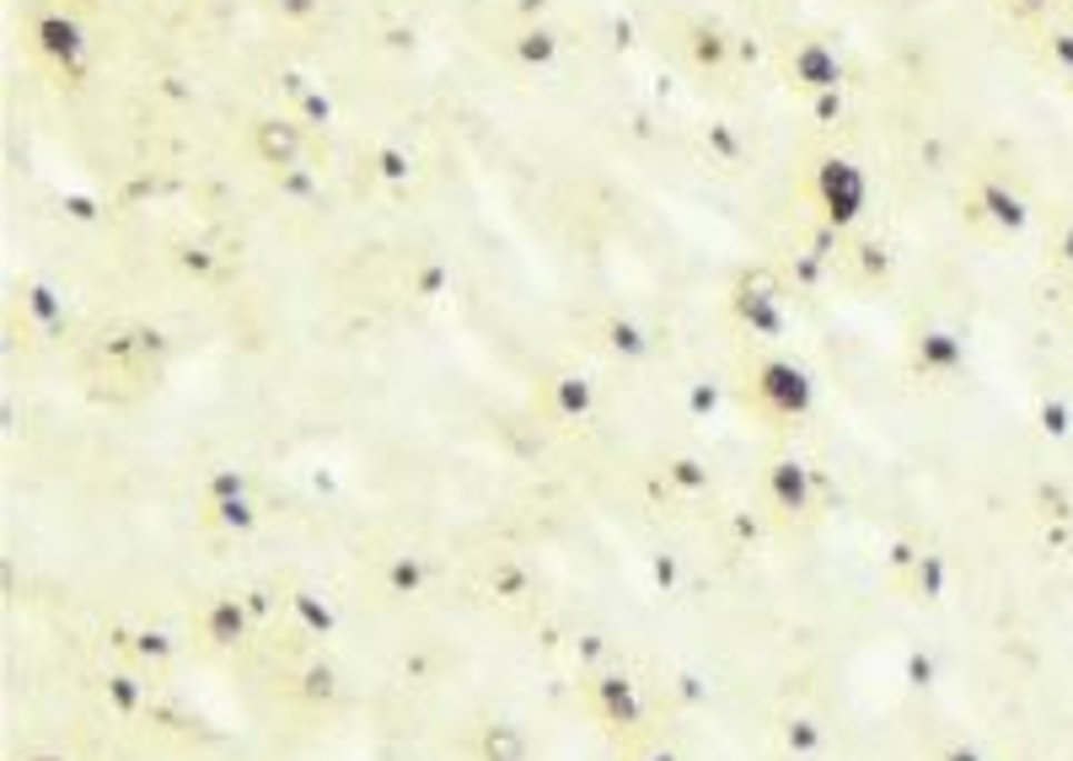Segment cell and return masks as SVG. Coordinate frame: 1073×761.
Here are the masks:
<instances>
[{
  "label": "cell",
  "instance_id": "2",
  "mask_svg": "<svg viewBox=\"0 0 1073 761\" xmlns=\"http://www.w3.org/2000/svg\"><path fill=\"white\" fill-rule=\"evenodd\" d=\"M767 392V402H778L784 413H799L805 408V376L795 366H763V381H757Z\"/></svg>",
  "mask_w": 1073,
  "mask_h": 761
},
{
  "label": "cell",
  "instance_id": "4",
  "mask_svg": "<svg viewBox=\"0 0 1073 761\" xmlns=\"http://www.w3.org/2000/svg\"><path fill=\"white\" fill-rule=\"evenodd\" d=\"M982 204H987V214H993L999 226H1010V231H1014V226H1025V204L1014 199L1010 188H993V183H987V188H982Z\"/></svg>",
  "mask_w": 1073,
  "mask_h": 761
},
{
  "label": "cell",
  "instance_id": "5",
  "mask_svg": "<svg viewBox=\"0 0 1073 761\" xmlns=\"http://www.w3.org/2000/svg\"><path fill=\"white\" fill-rule=\"evenodd\" d=\"M43 49L76 54V28H70V22H43Z\"/></svg>",
  "mask_w": 1073,
  "mask_h": 761
},
{
  "label": "cell",
  "instance_id": "8",
  "mask_svg": "<svg viewBox=\"0 0 1073 761\" xmlns=\"http://www.w3.org/2000/svg\"><path fill=\"white\" fill-rule=\"evenodd\" d=\"M1025 6H1046V0H1025Z\"/></svg>",
  "mask_w": 1073,
  "mask_h": 761
},
{
  "label": "cell",
  "instance_id": "1",
  "mask_svg": "<svg viewBox=\"0 0 1073 761\" xmlns=\"http://www.w3.org/2000/svg\"><path fill=\"white\" fill-rule=\"evenodd\" d=\"M822 199L832 204L837 220H854L858 204H864V183H858V172L848 161H827L822 167Z\"/></svg>",
  "mask_w": 1073,
  "mask_h": 761
},
{
  "label": "cell",
  "instance_id": "3",
  "mask_svg": "<svg viewBox=\"0 0 1073 761\" xmlns=\"http://www.w3.org/2000/svg\"><path fill=\"white\" fill-rule=\"evenodd\" d=\"M795 76L805 87H832V81H837V60H832L827 49H799Z\"/></svg>",
  "mask_w": 1073,
  "mask_h": 761
},
{
  "label": "cell",
  "instance_id": "6",
  "mask_svg": "<svg viewBox=\"0 0 1073 761\" xmlns=\"http://www.w3.org/2000/svg\"><path fill=\"white\" fill-rule=\"evenodd\" d=\"M1052 54L1073 70V32H1052Z\"/></svg>",
  "mask_w": 1073,
  "mask_h": 761
},
{
  "label": "cell",
  "instance_id": "7",
  "mask_svg": "<svg viewBox=\"0 0 1073 761\" xmlns=\"http://www.w3.org/2000/svg\"><path fill=\"white\" fill-rule=\"evenodd\" d=\"M1063 252H1069V258H1073V231H1069V237H1063Z\"/></svg>",
  "mask_w": 1073,
  "mask_h": 761
}]
</instances>
